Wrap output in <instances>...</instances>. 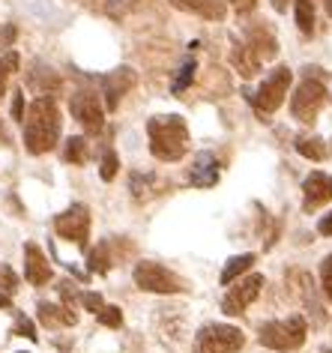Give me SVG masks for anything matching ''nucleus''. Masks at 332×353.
Instances as JSON below:
<instances>
[{"instance_id":"obj_1","label":"nucleus","mask_w":332,"mask_h":353,"mask_svg":"<svg viewBox=\"0 0 332 353\" xmlns=\"http://www.w3.org/2000/svg\"><path fill=\"white\" fill-rule=\"evenodd\" d=\"M24 147L33 156H42L54 150L60 138V111L51 96H37L24 114Z\"/></svg>"},{"instance_id":"obj_2","label":"nucleus","mask_w":332,"mask_h":353,"mask_svg":"<svg viewBox=\"0 0 332 353\" xmlns=\"http://www.w3.org/2000/svg\"><path fill=\"white\" fill-rule=\"evenodd\" d=\"M147 135H150V153L159 162H180L189 153V126L180 114L147 120Z\"/></svg>"},{"instance_id":"obj_3","label":"nucleus","mask_w":332,"mask_h":353,"mask_svg":"<svg viewBox=\"0 0 332 353\" xmlns=\"http://www.w3.org/2000/svg\"><path fill=\"white\" fill-rule=\"evenodd\" d=\"M305 335H309V323H305L302 314H291L284 321H269L260 326L258 332V341L269 350H278V353H287V350H296L305 344Z\"/></svg>"},{"instance_id":"obj_4","label":"nucleus","mask_w":332,"mask_h":353,"mask_svg":"<svg viewBox=\"0 0 332 353\" xmlns=\"http://www.w3.org/2000/svg\"><path fill=\"white\" fill-rule=\"evenodd\" d=\"M291 78H293V72L287 66H276L273 72L260 81L258 90H246L249 102L255 105V111L258 114H273V111L282 108V102L287 96V87H291Z\"/></svg>"},{"instance_id":"obj_5","label":"nucleus","mask_w":332,"mask_h":353,"mask_svg":"<svg viewBox=\"0 0 332 353\" xmlns=\"http://www.w3.org/2000/svg\"><path fill=\"white\" fill-rule=\"evenodd\" d=\"M242 344L246 335L228 323H207L195 335V353H237Z\"/></svg>"},{"instance_id":"obj_6","label":"nucleus","mask_w":332,"mask_h":353,"mask_svg":"<svg viewBox=\"0 0 332 353\" xmlns=\"http://www.w3.org/2000/svg\"><path fill=\"white\" fill-rule=\"evenodd\" d=\"M323 102H326V84H323L320 78L309 75L291 96V114L300 123H314L323 108Z\"/></svg>"},{"instance_id":"obj_7","label":"nucleus","mask_w":332,"mask_h":353,"mask_svg":"<svg viewBox=\"0 0 332 353\" xmlns=\"http://www.w3.org/2000/svg\"><path fill=\"white\" fill-rule=\"evenodd\" d=\"M132 279H135L138 288L147 290V294H180V290H186L183 281L174 276L168 267H162V263H156V261H141L135 267Z\"/></svg>"},{"instance_id":"obj_8","label":"nucleus","mask_w":332,"mask_h":353,"mask_svg":"<svg viewBox=\"0 0 332 353\" xmlns=\"http://www.w3.org/2000/svg\"><path fill=\"white\" fill-rule=\"evenodd\" d=\"M54 231L63 236V240L75 243L78 249H84L87 236H90V210L84 204H72L60 216H54Z\"/></svg>"},{"instance_id":"obj_9","label":"nucleus","mask_w":332,"mask_h":353,"mask_svg":"<svg viewBox=\"0 0 332 353\" xmlns=\"http://www.w3.org/2000/svg\"><path fill=\"white\" fill-rule=\"evenodd\" d=\"M69 111L72 117L81 123L87 132H102L105 126V105L99 102V96L93 90H75L69 99Z\"/></svg>"},{"instance_id":"obj_10","label":"nucleus","mask_w":332,"mask_h":353,"mask_svg":"<svg viewBox=\"0 0 332 353\" xmlns=\"http://www.w3.org/2000/svg\"><path fill=\"white\" fill-rule=\"evenodd\" d=\"M260 288H264V276H260V272H251V276L240 279L237 285H234L228 294H225V299H222V312L228 314V317L242 314V312H246V308L258 299Z\"/></svg>"},{"instance_id":"obj_11","label":"nucleus","mask_w":332,"mask_h":353,"mask_svg":"<svg viewBox=\"0 0 332 353\" xmlns=\"http://www.w3.org/2000/svg\"><path fill=\"white\" fill-rule=\"evenodd\" d=\"M138 81V75H135V69H129V66H120L114 69V72H108V75H102V96H105V111H117V105L120 99L132 90Z\"/></svg>"},{"instance_id":"obj_12","label":"nucleus","mask_w":332,"mask_h":353,"mask_svg":"<svg viewBox=\"0 0 332 353\" xmlns=\"http://www.w3.org/2000/svg\"><path fill=\"white\" fill-rule=\"evenodd\" d=\"M302 207L309 210H318L323 204H329L332 201V176L329 174H323V171H311L309 176H305V183H302Z\"/></svg>"},{"instance_id":"obj_13","label":"nucleus","mask_w":332,"mask_h":353,"mask_svg":"<svg viewBox=\"0 0 332 353\" xmlns=\"http://www.w3.org/2000/svg\"><path fill=\"white\" fill-rule=\"evenodd\" d=\"M24 279H28L33 288H42L51 281V263L37 243L24 245Z\"/></svg>"},{"instance_id":"obj_14","label":"nucleus","mask_w":332,"mask_h":353,"mask_svg":"<svg viewBox=\"0 0 332 353\" xmlns=\"http://www.w3.org/2000/svg\"><path fill=\"white\" fill-rule=\"evenodd\" d=\"M246 46L255 51V57L260 63H264V60H273L278 54V42L264 24H251V28H246Z\"/></svg>"},{"instance_id":"obj_15","label":"nucleus","mask_w":332,"mask_h":353,"mask_svg":"<svg viewBox=\"0 0 332 353\" xmlns=\"http://www.w3.org/2000/svg\"><path fill=\"white\" fill-rule=\"evenodd\" d=\"M189 183L198 189H213L218 183V162L213 153H200L195 162H191V171H189Z\"/></svg>"},{"instance_id":"obj_16","label":"nucleus","mask_w":332,"mask_h":353,"mask_svg":"<svg viewBox=\"0 0 332 353\" xmlns=\"http://www.w3.org/2000/svg\"><path fill=\"white\" fill-rule=\"evenodd\" d=\"M171 3L183 12L200 15V19H209V21H222L225 15H228L225 0H171Z\"/></svg>"},{"instance_id":"obj_17","label":"nucleus","mask_w":332,"mask_h":353,"mask_svg":"<svg viewBox=\"0 0 332 353\" xmlns=\"http://www.w3.org/2000/svg\"><path fill=\"white\" fill-rule=\"evenodd\" d=\"M231 63H234V69H237L242 78H255V75L260 72V60L255 57V51H251L246 42H237V46H234Z\"/></svg>"},{"instance_id":"obj_18","label":"nucleus","mask_w":332,"mask_h":353,"mask_svg":"<svg viewBox=\"0 0 332 353\" xmlns=\"http://www.w3.org/2000/svg\"><path fill=\"white\" fill-rule=\"evenodd\" d=\"M296 294L302 296V303L309 312H314V323H323V314H320V305H318V288L314 281L309 279V272H296Z\"/></svg>"},{"instance_id":"obj_19","label":"nucleus","mask_w":332,"mask_h":353,"mask_svg":"<svg viewBox=\"0 0 332 353\" xmlns=\"http://www.w3.org/2000/svg\"><path fill=\"white\" fill-rule=\"evenodd\" d=\"M39 321L45 326H72L78 317L72 308L66 305H54V303H39Z\"/></svg>"},{"instance_id":"obj_20","label":"nucleus","mask_w":332,"mask_h":353,"mask_svg":"<svg viewBox=\"0 0 332 353\" xmlns=\"http://www.w3.org/2000/svg\"><path fill=\"white\" fill-rule=\"evenodd\" d=\"M251 263H255V254H237V258H231L228 263H225V270H222V285L237 281L242 272L251 270Z\"/></svg>"},{"instance_id":"obj_21","label":"nucleus","mask_w":332,"mask_h":353,"mask_svg":"<svg viewBox=\"0 0 332 353\" xmlns=\"http://www.w3.org/2000/svg\"><path fill=\"white\" fill-rule=\"evenodd\" d=\"M293 15H296V28L305 37L314 33V0H293Z\"/></svg>"},{"instance_id":"obj_22","label":"nucleus","mask_w":332,"mask_h":353,"mask_svg":"<svg viewBox=\"0 0 332 353\" xmlns=\"http://www.w3.org/2000/svg\"><path fill=\"white\" fill-rule=\"evenodd\" d=\"M296 153L305 156V159H311V162H320V159H326V144H323V138H296Z\"/></svg>"},{"instance_id":"obj_23","label":"nucleus","mask_w":332,"mask_h":353,"mask_svg":"<svg viewBox=\"0 0 332 353\" xmlns=\"http://www.w3.org/2000/svg\"><path fill=\"white\" fill-rule=\"evenodd\" d=\"M111 263H114V261H111V245L99 243L90 252V263H87V267H90V272H96V276H105V272L111 270Z\"/></svg>"},{"instance_id":"obj_24","label":"nucleus","mask_w":332,"mask_h":353,"mask_svg":"<svg viewBox=\"0 0 332 353\" xmlns=\"http://www.w3.org/2000/svg\"><path fill=\"white\" fill-rule=\"evenodd\" d=\"M12 72H19V51H6V54L0 57V96L6 93V78Z\"/></svg>"},{"instance_id":"obj_25","label":"nucleus","mask_w":332,"mask_h":353,"mask_svg":"<svg viewBox=\"0 0 332 353\" xmlns=\"http://www.w3.org/2000/svg\"><path fill=\"white\" fill-rule=\"evenodd\" d=\"M66 162H72V165L87 162V141L84 138H69L66 141Z\"/></svg>"},{"instance_id":"obj_26","label":"nucleus","mask_w":332,"mask_h":353,"mask_svg":"<svg viewBox=\"0 0 332 353\" xmlns=\"http://www.w3.org/2000/svg\"><path fill=\"white\" fill-rule=\"evenodd\" d=\"M117 171H120V159H117V153L114 150H105V156H102V165H99V176L105 183H111L117 176Z\"/></svg>"},{"instance_id":"obj_27","label":"nucleus","mask_w":332,"mask_h":353,"mask_svg":"<svg viewBox=\"0 0 332 353\" xmlns=\"http://www.w3.org/2000/svg\"><path fill=\"white\" fill-rule=\"evenodd\" d=\"M132 195L135 201H144L153 195V176L150 174H132Z\"/></svg>"},{"instance_id":"obj_28","label":"nucleus","mask_w":332,"mask_h":353,"mask_svg":"<svg viewBox=\"0 0 332 353\" xmlns=\"http://www.w3.org/2000/svg\"><path fill=\"white\" fill-rule=\"evenodd\" d=\"M195 60H186V63H183L180 66V75L177 78H174V84H171V90L174 93H183V90H186V87L191 84V78H195Z\"/></svg>"},{"instance_id":"obj_29","label":"nucleus","mask_w":332,"mask_h":353,"mask_svg":"<svg viewBox=\"0 0 332 353\" xmlns=\"http://www.w3.org/2000/svg\"><path fill=\"white\" fill-rule=\"evenodd\" d=\"M96 321H99L102 326L117 330V326L123 323V312H120V305H102V312H96Z\"/></svg>"},{"instance_id":"obj_30","label":"nucleus","mask_w":332,"mask_h":353,"mask_svg":"<svg viewBox=\"0 0 332 353\" xmlns=\"http://www.w3.org/2000/svg\"><path fill=\"white\" fill-rule=\"evenodd\" d=\"M320 290L326 294V299H332V254H326L320 263Z\"/></svg>"},{"instance_id":"obj_31","label":"nucleus","mask_w":332,"mask_h":353,"mask_svg":"<svg viewBox=\"0 0 332 353\" xmlns=\"http://www.w3.org/2000/svg\"><path fill=\"white\" fill-rule=\"evenodd\" d=\"M12 332H15V335H24V339H30V341H37V339H39V335H37V326H33V321H30V317H24V314L15 317Z\"/></svg>"},{"instance_id":"obj_32","label":"nucleus","mask_w":332,"mask_h":353,"mask_svg":"<svg viewBox=\"0 0 332 353\" xmlns=\"http://www.w3.org/2000/svg\"><path fill=\"white\" fill-rule=\"evenodd\" d=\"M15 288H19V279H15V272L6 267V263H0V290H3V294H15Z\"/></svg>"},{"instance_id":"obj_33","label":"nucleus","mask_w":332,"mask_h":353,"mask_svg":"<svg viewBox=\"0 0 332 353\" xmlns=\"http://www.w3.org/2000/svg\"><path fill=\"white\" fill-rule=\"evenodd\" d=\"M57 290H60V296H63V305L66 308H75V303H81V294H75L72 281H60Z\"/></svg>"},{"instance_id":"obj_34","label":"nucleus","mask_w":332,"mask_h":353,"mask_svg":"<svg viewBox=\"0 0 332 353\" xmlns=\"http://www.w3.org/2000/svg\"><path fill=\"white\" fill-rule=\"evenodd\" d=\"M81 305L87 308V312H93V314H96V312H102V305H105V303H102V296H99V294H81Z\"/></svg>"},{"instance_id":"obj_35","label":"nucleus","mask_w":332,"mask_h":353,"mask_svg":"<svg viewBox=\"0 0 332 353\" xmlns=\"http://www.w3.org/2000/svg\"><path fill=\"white\" fill-rule=\"evenodd\" d=\"M12 120H24V90L12 96Z\"/></svg>"},{"instance_id":"obj_36","label":"nucleus","mask_w":332,"mask_h":353,"mask_svg":"<svg viewBox=\"0 0 332 353\" xmlns=\"http://www.w3.org/2000/svg\"><path fill=\"white\" fill-rule=\"evenodd\" d=\"M231 6H234L237 12H251V10L258 6V0H231Z\"/></svg>"},{"instance_id":"obj_37","label":"nucleus","mask_w":332,"mask_h":353,"mask_svg":"<svg viewBox=\"0 0 332 353\" xmlns=\"http://www.w3.org/2000/svg\"><path fill=\"white\" fill-rule=\"evenodd\" d=\"M318 231H320L323 236H332V213H326V216L320 219V222H318Z\"/></svg>"},{"instance_id":"obj_38","label":"nucleus","mask_w":332,"mask_h":353,"mask_svg":"<svg viewBox=\"0 0 332 353\" xmlns=\"http://www.w3.org/2000/svg\"><path fill=\"white\" fill-rule=\"evenodd\" d=\"M12 305V296L10 294H3V290H0V308H10Z\"/></svg>"},{"instance_id":"obj_39","label":"nucleus","mask_w":332,"mask_h":353,"mask_svg":"<svg viewBox=\"0 0 332 353\" xmlns=\"http://www.w3.org/2000/svg\"><path fill=\"white\" fill-rule=\"evenodd\" d=\"M287 3H291V0H273V10H276V12H284Z\"/></svg>"},{"instance_id":"obj_40","label":"nucleus","mask_w":332,"mask_h":353,"mask_svg":"<svg viewBox=\"0 0 332 353\" xmlns=\"http://www.w3.org/2000/svg\"><path fill=\"white\" fill-rule=\"evenodd\" d=\"M320 353H332V344H326V347H320Z\"/></svg>"},{"instance_id":"obj_41","label":"nucleus","mask_w":332,"mask_h":353,"mask_svg":"<svg viewBox=\"0 0 332 353\" xmlns=\"http://www.w3.org/2000/svg\"><path fill=\"white\" fill-rule=\"evenodd\" d=\"M326 12L332 15V0H326Z\"/></svg>"}]
</instances>
